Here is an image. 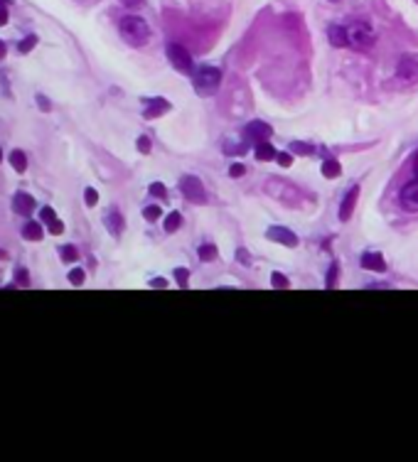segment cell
I'll use <instances>...</instances> for the list:
<instances>
[{
	"instance_id": "44",
	"label": "cell",
	"mask_w": 418,
	"mask_h": 462,
	"mask_svg": "<svg viewBox=\"0 0 418 462\" xmlns=\"http://www.w3.org/2000/svg\"><path fill=\"white\" fill-rule=\"evenodd\" d=\"M0 160H3V153H0Z\"/></svg>"
},
{
	"instance_id": "34",
	"label": "cell",
	"mask_w": 418,
	"mask_h": 462,
	"mask_svg": "<svg viewBox=\"0 0 418 462\" xmlns=\"http://www.w3.org/2000/svg\"><path fill=\"white\" fill-rule=\"evenodd\" d=\"M175 278H178V283L182 288H187V278H190V273H187L185 268H178V271H175Z\"/></svg>"
},
{
	"instance_id": "17",
	"label": "cell",
	"mask_w": 418,
	"mask_h": 462,
	"mask_svg": "<svg viewBox=\"0 0 418 462\" xmlns=\"http://www.w3.org/2000/svg\"><path fill=\"white\" fill-rule=\"evenodd\" d=\"M23 236L28 241H40L42 239V224L40 222H28L23 227Z\"/></svg>"
},
{
	"instance_id": "31",
	"label": "cell",
	"mask_w": 418,
	"mask_h": 462,
	"mask_svg": "<svg viewBox=\"0 0 418 462\" xmlns=\"http://www.w3.org/2000/svg\"><path fill=\"white\" fill-rule=\"evenodd\" d=\"M84 202H87L89 207H94V204L99 202V192H96V190H91V187H89V190L84 192Z\"/></svg>"
},
{
	"instance_id": "5",
	"label": "cell",
	"mask_w": 418,
	"mask_h": 462,
	"mask_svg": "<svg viewBox=\"0 0 418 462\" xmlns=\"http://www.w3.org/2000/svg\"><path fill=\"white\" fill-rule=\"evenodd\" d=\"M168 59L180 74H192V57L182 45H168Z\"/></svg>"
},
{
	"instance_id": "36",
	"label": "cell",
	"mask_w": 418,
	"mask_h": 462,
	"mask_svg": "<svg viewBox=\"0 0 418 462\" xmlns=\"http://www.w3.org/2000/svg\"><path fill=\"white\" fill-rule=\"evenodd\" d=\"M18 283L20 286H30V278H28V271H25V268H18Z\"/></svg>"
},
{
	"instance_id": "21",
	"label": "cell",
	"mask_w": 418,
	"mask_h": 462,
	"mask_svg": "<svg viewBox=\"0 0 418 462\" xmlns=\"http://www.w3.org/2000/svg\"><path fill=\"white\" fill-rule=\"evenodd\" d=\"M271 283H273V288H281V290H286V288H291V283H288V278L283 276V273H273L271 276Z\"/></svg>"
},
{
	"instance_id": "40",
	"label": "cell",
	"mask_w": 418,
	"mask_h": 462,
	"mask_svg": "<svg viewBox=\"0 0 418 462\" xmlns=\"http://www.w3.org/2000/svg\"><path fill=\"white\" fill-rule=\"evenodd\" d=\"M237 259H241V261H244L246 266H251V259H249V254H246L244 249H241V251H237Z\"/></svg>"
},
{
	"instance_id": "18",
	"label": "cell",
	"mask_w": 418,
	"mask_h": 462,
	"mask_svg": "<svg viewBox=\"0 0 418 462\" xmlns=\"http://www.w3.org/2000/svg\"><path fill=\"white\" fill-rule=\"evenodd\" d=\"M106 224H109V231H111L114 236H119L121 231H123V217H121L119 212H116V209L109 214V217H106Z\"/></svg>"
},
{
	"instance_id": "8",
	"label": "cell",
	"mask_w": 418,
	"mask_h": 462,
	"mask_svg": "<svg viewBox=\"0 0 418 462\" xmlns=\"http://www.w3.org/2000/svg\"><path fill=\"white\" fill-rule=\"evenodd\" d=\"M399 202L406 212H411V214L418 212V180L404 185V190H401V195H399Z\"/></svg>"
},
{
	"instance_id": "11",
	"label": "cell",
	"mask_w": 418,
	"mask_h": 462,
	"mask_svg": "<svg viewBox=\"0 0 418 462\" xmlns=\"http://www.w3.org/2000/svg\"><path fill=\"white\" fill-rule=\"evenodd\" d=\"M13 207H15V212H18V214H23V217H30V214L35 212L37 204L28 195V192H18V195H15V200H13Z\"/></svg>"
},
{
	"instance_id": "26",
	"label": "cell",
	"mask_w": 418,
	"mask_h": 462,
	"mask_svg": "<svg viewBox=\"0 0 418 462\" xmlns=\"http://www.w3.org/2000/svg\"><path fill=\"white\" fill-rule=\"evenodd\" d=\"M35 45H37V37H35V35H30V37H25V40L20 42V45H18V50L23 52V55H28V52H30Z\"/></svg>"
},
{
	"instance_id": "1",
	"label": "cell",
	"mask_w": 418,
	"mask_h": 462,
	"mask_svg": "<svg viewBox=\"0 0 418 462\" xmlns=\"http://www.w3.org/2000/svg\"><path fill=\"white\" fill-rule=\"evenodd\" d=\"M119 30H121L123 40H126L128 45H133V47H146L148 40H150L148 23L143 18H138V15H126V18L121 20Z\"/></svg>"
},
{
	"instance_id": "30",
	"label": "cell",
	"mask_w": 418,
	"mask_h": 462,
	"mask_svg": "<svg viewBox=\"0 0 418 462\" xmlns=\"http://www.w3.org/2000/svg\"><path fill=\"white\" fill-rule=\"evenodd\" d=\"M276 160H278V165H281V168H291L293 155H291V153H278V155H276Z\"/></svg>"
},
{
	"instance_id": "32",
	"label": "cell",
	"mask_w": 418,
	"mask_h": 462,
	"mask_svg": "<svg viewBox=\"0 0 418 462\" xmlns=\"http://www.w3.org/2000/svg\"><path fill=\"white\" fill-rule=\"evenodd\" d=\"M40 219H42V222H47V224H50L52 219H57L55 209H52V207H45V209H42V212H40Z\"/></svg>"
},
{
	"instance_id": "9",
	"label": "cell",
	"mask_w": 418,
	"mask_h": 462,
	"mask_svg": "<svg viewBox=\"0 0 418 462\" xmlns=\"http://www.w3.org/2000/svg\"><path fill=\"white\" fill-rule=\"evenodd\" d=\"M266 236H269L271 241H278L281 246H288V249L298 246V236L286 227H271L269 231H266Z\"/></svg>"
},
{
	"instance_id": "43",
	"label": "cell",
	"mask_w": 418,
	"mask_h": 462,
	"mask_svg": "<svg viewBox=\"0 0 418 462\" xmlns=\"http://www.w3.org/2000/svg\"><path fill=\"white\" fill-rule=\"evenodd\" d=\"M3 57H5V45L0 42V59H3Z\"/></svg>"
},
{
	"instance_id": "12",
	"label": "cell",
	"mask_w": 418,
	"mask_h": 462,
	"mask_svg": "<svg viewBox=\"0 0 418 462\" xmlns=\"http://www.w3.org/2000/svg\"><path fill=\"white\" fill-rule=\"evenodd\" d=\"M146 106L148 109L143 111V116L146 118H158V116H163L170 111V104L165 99H150V101H146Z\"/></svg>"
},
{
	"instance_id": "35",
	"label": "cell",
	"mask_w": 418,
	"mask_h": 462,
	"mask_svg": "<svg viewBox=\"0 0 418 462\" xmlns=\"http://www.w3.org/2000/svg\"><path fill=\"white\" fill-rule=\"evenodd\" d=\"M246 173V168L241 163H237V165H232V168H229V177H241Z\"/></svg>"
},
{
	"instance_id": "33",
	"label": "cell",
	"mask_w": 418,
	"mask_h": 462,
	"mask_svg": "<svg viewBox=\"0 0 418 462\" xmlns=\"http://www.w3.org/2000/svg\"><path fill=\"white\" fill-rule=\"evenodd\" d=\"M136 145H138V150H141L143 155H148V153H150V138L141 136V138H138V143H136Z\"/></svg>"
},
{
	"instance_id": "16",
	"label": "cell",
	"mask_w": 418,
	"mask_h": 462,
	"mask_svg": "<svg viewBox=\"0 0 418 462\" xmlns=\"http://www.w3.org/2000/svg\"><path fill=\"white\" fill-rule=\"evenodd\" d=\"M10 165L15 168V173H25L28 170V155L23 150H13L10 153Z\"/></svg>"
},
{
	"instance_id": "20",
	"label": "cell",
	"mask_w": 418,
	"mask_h": 462,
	"mask_svg": "<svg viewBox=\"0 0 418 462\" xmlns=\"http://www.w3.org/2000/svg\"><path fill=\"white\" fill-rule=\"evenodd\" d=\"M163 227L168 234H173V231H178L182 227V217H180V212H173V214H168L165 217V222H163Z\"/></svg>"
},
{
	"instance_id": "2",
	"label": "cell",
	"mask_w": 418,
	"mask_h": 462,
	"mask_svg": "<svg viewBox=\"0 0 418 462\" xmlns=\"http://www.w3.org/2000/svg\"><path fill=\"white\" fill-rule=\"evenodd\" d=\"M222 84V72L217 67H202L200 72L195 74V91L202 96H209L219 89Z\"/></svg>"
},
{
	"instance_id": "7",
	"label": "cell",
	"mask_w": 418,
	"mask_h": 462,
	"mask_svg": "<svg viewBox=\"0 0 418 462\" xmlns=\"http://www.w3.org/2000/svg\"><path fill=\"white\" fill-rule=\"evenodd\" d=\"M396 79L401 84H416L418 82V62L416 59H401L399 67H396Z\"/></svg>"
},
{
	"instance_id": "25",
	"label": "cell",
	"mask_w": 418,
	"mask_h": 462,
	"mask_svg": "<svg viewBox=\"0 0 418 462\" xmlns=\"http://www.w3.org/2000/svg\"><path fill=\"white\" fill-rule=\"evenodd\" d=\"M291 153L296 155H313V148L308 143H291Z\"/></svg>"
},
{
	"instance_id": "41",
	"label": "cell",
	"mask_w": 418,
	"mask_h": 462,
	"mask_svg": "<svg viewBox=\"0 0 418 462\" xmlns=\"http://www.w3.org/2000/svg\"><path fill=\"white\" fill-rule=\"evenodd\" d=\"M150 286H153V288H165V286H168V283H165L163 278H155V281L150 283Z\"/></svg>"
},
{
	"instance_id": "24",
	"label": "cell",
	"mask_w": 418,
	"mask_h": 462,
	"mask_svg": "<svg viewBox=\"0 0 418 462\" xmlns=\"http://www.w3.org/2000/svg\"><path fill=\"white\" fill-rule=\"evenodd\" d=\"M84 271L82 268H74V271H69V283H72V286H82L84 283Z\"/></svg>"
},
{
	"instance_id": "13",
	"label": "cell",
	"mask_w": 418,
	"mask_h": 462,
	"mask_svg": "<svg viewBox=\"0 0 418 462\" xmlns=\"http://www.w3.org/2000/svg\"><path fill=\"white\" fill-rule=\"evenodd\" d=\"M362 266L367 268V271H387V261H384L382 254H364L362 256Z\"/></svg>"
},
{
	"instance_id": "22",
	"label": "cell",
	"mask_w": 418,
	"mask_h": 462,
	"mask_svg": "<svg viewBox=\"0 0 418 462\" xmlns=\"http://www.w3.org/2000/svg\"><path fill=\"white\" fill-rule=\"evenodd\" d=\"M197 254H200L202 261H212L214 256H217V249H214L212 244H205V246H200V251H197Z\"/></svg>"
},
{
	"instance_id": "37",
	"label": "cell",
	"mask_w": 418,
	"mask_h": 462,
	"mask_svg": "<svg viewBox=\"0 0 418 462\" xmlns=\"http://www.w3.org/2000/svg\"><path fill=\"white\" fill-rule=\"evenodd\" d=\"M8 23V5H5V0H0V28Z\"/></svg>"
},
{
	"instance_id": "4",
	"label": "cell",
	"mask_w": 418,
	"mask_h": 462,
	"mask_svg": "<svg viewBox=\"0 0 418 462\" xmlns=\"http://www.w3.org/2000/svg\"><path fill=\"white\" fill-rule=\"evenodd\" d=\"M180 192L195 204L207 202V192H205V185H202L200 177H192V175L182 177V180H180Z\"/></svg>"
},
{
	"instance_id": "19",
	"label": "cell",
	"mask_w": 418,
	"mask_h": 462,
	"mask_svg": "<svg viewBox=\"0 0 418 462\" xmlns=\"http://www.w3.org/2000/svg\"><path fill=\"white\" fill-rule=\"evenodd\" d=\"M342 175V168L337 160H325L323 163V177H328V180H335V177Z\"/></svg>"
},
{
	"instance_id": "3",
	"label": "cell",
	"mask_w": 418,
	"mask_h": 462,
	"mask_svg": "<svg viewBox=\"0 0 418 462\" xmlns=\"http://www.w3.org/2000/svg\"><path fill=\"white\" fill-rule=\"evenodd\" d=\"M347 40H350V47H357V50H367V47L374 45V30L369 23H355L347 28Z\"/></svg>"
},
{
	"instance_id": "6",
	"label": "cell",
	"mask_w": 418,
	"mask_h": 462,
	"mask_svg": "<svg viewBox=\"0 0 418 462\" xmlns=\"http://www.w3.org/2000/svg\"><path fill=\"white\" fill-rule=\"evenodd\" d=\"M269 138H271V128L266 126L264 121L249 123V126H246V131H244V141L251 143V145H259V143L269 141Z\"/></svg>"
},
{
	"instance_id": "38",
	"label": "cell",
	"mask_w": 418,
	"mask_h": 462,
	"mask_svg": "<svg viewBox=\"0 0 418 462\" xmlns=\"http://www.w3.org/2000/svg\"><path fill=\"white\" fill-rule=\"evenodd\" d=\"M50 231H52V234H62L64 224L60 222V219H52V222H50Z\"/></svg>"
},
{
	"instance_id": "14",
	"label": "cell",
	"mask_w": 418,
	"mask_h": 462,
	"mask_svg": "<svg viewBox=\"0 0 418 462\" xmlns=\"http://www.w3.org/2000/svg\"><path fill=\"white\" fill-rule=\"evenodd\" d=\"M328 37H330L332 47H347V45H350V40H347V28H340V25H330Z\"/></svg>"
},
{
	"instance_id": "10",
	"label": "cell",
	"mask_w": 418,
	"mask_h": 462,
	"mask_svg": "<svg viewBox=\"0 0 418 462\" xmlns=\"http://www.w3.org/2000/svg\"><path fill=\"white\" fill-rule=\"evenodd\" d=\"M357 200H359V187H352V190L347 192L345 200H342V207H340V219H342V222H350V219H352V212H355V207H357Z\"/></svg>"
},
{
	"instance_id": "15",
	"label": "cell",
	"mask_w": 418,
	"mask_h": 462,
	"mask_svg": "<svg viewBox=\"0 0 418 462\" xmlns=\"http://www.w3.org/2000/svg\"><path fill=\"white\" fill-rule=\"evenodd\" d=\"M276 148L269 143V141H264V143H259L256 145V160H261V163H269V160H276Z\"/></svg>"
},
{
	"instance_id": "23",
	"label": "cell",
	"mask_w": 418,
	"mask_h": 462,
	"mask_svg": "<svg viewBox=\"0 0 418 462\" xmlns=\"http://www.w3.org/2000/svg\"><path fill=\"white\" fill-rule=\"evenodd\" d=\"M337 276H340V268H337V263H332L330 266V271H328V281H325V288H335V283H337Z\"/></svg>"
},
{
	"instance_id": "27",
	"label": "cell",
	"mask_w": 418,
	"mask_h": 462,
	"mask_svg": "<svg viewBox=\"0 0 418 462\" xmlns=\"http://www.w3.org/2000/svg\"><path fill=\"white\" fill-rule=\"evenodd\" d=\"M60 256L67 263H72V261H77V249H74V246H62L60 249Z\"/></svg>"
},
{
	"instance_id": "39",
	"label": "cell",
	"mask_w": 418,
	"mask_h": 462,
	"mask_svg": "<svg viewBox=\"0 0 418 462\" xmlns=\"http://www.w3.org/2000/svg\"><path fill=\"white\" fill-rule=\"evenodd\" d=\"M37 104H40V109H42V111H52V104H50V101H47L42 94L37 96Z\"/></svg>"
},
{
	"instance_id": "42",
	"label": "cell",
	"mask_w": 418,
	"mask_h": 462,
	"mask_svg": "<svg viewBox=\"0 0 418 462\" xmlns=\"http://www.w3.org/2000/svg\"><path fill=\"white\" fill-rule=\"evenodd\" d=\"M414 173H416V180H418V153H416V158H414Z\"/></svg>"
},
{
	"instance_id": "28",
	"label": "cell",
	"mask_w": 418,
	"mask_h": 462,
	"mask_svg": "<svg viewBox=\"0 0 418 462\" xmlns=\"http://www.w3.org/2000/svg\"><path fill=\"white\" fill-rule=\"evenodd\" d=\"M143 217H146L148 222H158V219H160V207H155V204H153V207H146V209H143Z\"/></svg>"
},
{
	"instance_id": "29",
	"label": "cell",
	"mask_w": 418,
	"mask_h": 462,
	"mask_svg": "<svg viewBox=\"0 0 418 462\" xmlns=\"http://www.w3.org/2000/svg\"><path fill=\"white\" fill-rule=\"evenodd\" d=\"M150 195H153V197H160V200H163V197L168 195V192H165V185H163V182H153V185H150Z\"/></svg>"
}]
</instances>
